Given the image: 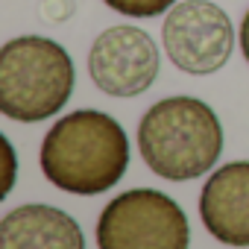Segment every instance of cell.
<instances>
[{
  "mask_svg": "<svg viewBox=\"0 0 249 249\" xmlns=\"http://www.w3.org/2000/svg\"><path fill=\"white\" fill-rule=\"evenodd\" d=\"M129 167V141L106 111L79 108L59 117L41 144V170L50 185L94 196L114 188Z\"/></svg>",
  "mask_w": 249,
  "mask_h": 249,
  "instance_id": "6da1fadb",
  "label": "cell"
},
{
  "mask_svg": "<svg viewBox=\"0 0 249 249\" xmlns=\"http://www.w3.org/2000/svg\"><path fill=\"white\" fill-rule=\"evenodd\" d=\"M73 9H76L73 0H41V6H38L41 18H44V21H53V24L68 21V18L73 15Z\"/></svg>",
  "mask_w": 249,
  "mask_h": 249,
  "instance_id": "30bf717a",
  "label": "cell"
},
{
  "mask_svg": "<svg viewBox=\"0 0 249 249\" xmlns=\"http://www.w3.org/2000/svg\"><path fill=\"white\" fill-rule=\"evenodd\" d=\"M88 73L108 97H138L159 76V47L138 27H108L88 50Z\"/></svg>",
  "mask_w": 249,
  "mask_h": 249,
  "instance_id": "8992f818",
  "label": "cell"
},
{
  "mask_svg": "<svg viewBox=\"0 0 249 249\" xmlns=\"http://www.w3.org/2000/svg\"><path fill=\"white\" fill-rule=\"evenodd\" d=\"M73 85V59L53 38L21 36L0 47V111L9 120L38 123L59 114Z\"/></svg>",
  "mask_w": 249,
  "mask_h": 249,
  "instance_id": "3957f363",
  "label": "cell"
},
{
  "mask_svg": "<svg viewBox=\"0 0 249 249\" xmlns=\"http://www.w3.org/2000/svg\"><path fill=\"white\" fill-rule=\"evenodd\" d=\"M103 3L126 18H156V15H164L167 9H173L176 0H103Z\"/></svg>",
  "mask_w": 249,
  "mask_h": 249,
  "instance_id": "9c48e42d",
  "label": "cell"
},
{
  "mask_svg": "<svg viewBox=\"0 0 249 249\" xmlns=\"http://www.w3.org/2000/svg\"><path fill=\"white\" fill-rule=\"evenodd\" d=\"M199 217L211 237L226 246H249V161H231L205 179Z\"/></svg>",
  "mask_w": 249,
  "mask_h": 249,
  "instance_id": "52a82bcc",
  "label": "cell"
},
{
  "mask_svg": "<svg viewBox=\"0 0 249 249\" xmlns=\"http://www.w3.org/2000/svg\"><path fill=\"white\" fill-rule=\"evenodd\" d=\"M144 164L167 182L205 176L223 150V126L214 108L196 97H167L153 103L138 123Z\"/></svg>",
  "mask_w": 249,
  "mask_h": 249,
  "instance_id": "7a4b0ae2",
  "label": "cell"
},
{
  "mask_svg": "<svg viewBox=\"0 0 249 249\" xmlns=\"http://www.w3.org/2000/svg\"><path fill=\"white\" fill-rule=\"evenodd\" d=\"M100 249H188L191 223L179 202L156 188L114 196L97 223Z\"/></svg>",
  "mask_w": 249,
  "mask_h": 249,
  "instance_id": "277c9868",
  "label": "cell"
},
{
  "mask_svg": "<svg viewBox=\"0 0 249 249\" xmlns=\"http://www.w3.org/2000/svg\"><path fill=\"white\" fill-rule=\"evenodd\" d=\"M240 50H243V59L249 62V12L243 15V24H240Z\"/></svg>",
  "mask_w": 249,
  "mask_h": 249,
  "instance_id": "8fae6325",
  "label": "cell"
},
{
  "mask_svg": "<svg viewBox=\"0 0 249 249\" xmlns=\"http://www.w3.org/2000/svg\"><path fill=\"white\" fill-rule=\"evenodd\" d=\"M161 41L179 71L208 76L229 62L234 30L229 15L211 0H182L164 15Z\"/></svg>",
  "mask_w": 249,
  "mask_h": 249,
  "instance_id": "5b68a950",
  "label": "cell"
},
{
  "mask_svg": "<svg viewBox=\"0 0 249 249\" xmlns=\"http://www.w3.org/2000/svg\"><path fill=\"white\" fill-rule=\"evenodd\" d=\"M0 249H85V237L68 211L27 202L0 220Z\"/></svg>",
  "mask_w": 249,
  "mask_h": 249,
  "instance_id": "ba28073f",
  "label": "cell"
}]
</instances>
